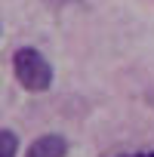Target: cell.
<instances>
[{
  "mask_svg": "<svg viewBox=\"0 0 154 157\" xmlns=\"http://www.w3.org/2000/svg\"><path fill=\"white\" fill-rule=\"evenodd\" d=\"M13 71L16 80L28 90V93H46L52 86V65L46 62V56L34 46H19L13 56Z\"/></svg>",
  "mask_w": 154,
  "mask_h": 157,
  "instance_id": "cell-1",
  "label": "cell"
},
{
  "mask_svg": "<svg viewBox=\"0 0 154 157\" xmlns=\"http://www.w3.org/2000/svg\"><path fill=\"white\" fill-rule=\"evenodd\" d=\"M65 154H68V139L59 132H46L28 145L25 157H65Z\"/></svg>",
  "mask_w": 154,
  "mask_h": 157,
  "instance_id": "cell-2",
  "label": "cell"
},
{
  "mask_svg": "<svg viewBox=\"0 0 154 157\" xmlns=\"http://www.w3.org/2000/svg\"><path fill=\"white\" fill-rule=\"evenodd\" d=\"M19 154V139L13 129H0V157H16Z\"/></svg>",
  "mask_w": 154,
  "mask_h": 157,
  "instance_id": "cell-3",
  "label": "cell"
},
{
  "mask_svg": "<svg viewBox=\"0 0 154 157\" xmlns=\"http://www.w3.org/2000/svg\"><path fill=\"white\" fill-rule=\"evenodd\" d=\"M120 157H154V151H139V154H120Z\"/></svg>",
  "mask_w": 154,
  "mask_h": 157,
  "instance_id": "cell-4",
  "label": "cell"
}]
</instances>
